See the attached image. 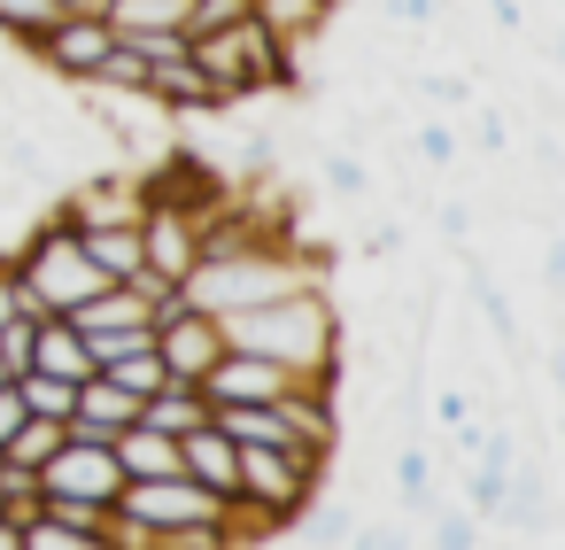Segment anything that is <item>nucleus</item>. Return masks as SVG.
<instances>
[{
    "instance_id": "4be33fe9",
    "label": "nucleus",
    "mask_w": 565,
    "mask_h": 550,
    "mask_svg": "<svg viewBox=\"0 0 565 550\" xmlns=\"http://www.w3.org/2000/svg\"><path fill=\"white\" fill-rule=\"evenodd\" d=\"M318 187L341 194V202H364V194H372V179H364V163H356L349 148H341V156H333V148L318 156Z\"/></svg>"
},
{
    "instance_id": "f257e3e1",
    "label": "nucleus",
    "mask_w": 565,
    "mask_h": 550,
    "mask_svg": "<svg viewBox=\"0 0 565 550\" xmlns=\"http://www.w3.org/2000/svg\"><path fill=\"white\" fill-rule=\"evenodd\" d=\"M225 542V496H210L194 473L125 480L109 504V550H217Z\"/></svg>"
},
{
    "instance_id": "a878e982",
    "label": "nucleus",
    "mask_w": 565,
    "mask_h": 550,
    "mask_svg": "<svg viewBox=\"0 0 565 550\" xmlns=\"http://www.w3.org/2000/svg\"><path fill=\"white\" fill-rule=\"evenodd\" d=\"M418 156H426V163H457V133H449V125H426V133H418Z\"/></svg>"
},
{
    "instance_id": "a211bd4d",
    "label": "nucleus",
    "mask_w": 565,
    "mask_h": 550,
    "mask_svg": "<svg viewBox=\"0 0 565 550\" xmlns=\"http://www.w3.org/2000/svg\"><path fill=\"white\" fill-rule=\"evenodd\" d=\"M63 434H71L63 419H40V411H24V426H17L9 442H0V465H24V473H40V465L63 449Z\"/></svg>"
},
{
    "instance_id": "5701e85b",
    "label": "nucleus",
    "mask_w": 565,
    "mask_h": 550,
    "mask_svg": "<svg viewBox=\"0 0 565 550\" xmlns=\"http://www.w3.org/2000/svg\"><path fill=\"white\" fill-rule=\"evenodd\" d=\"M426 519H434V542H441V550H472V542H480V519H472V504H434Z\"/></svg>"
},
{
    "instance_id": "423d86ee",
    "label": "nucleus",
    "mask_w": 565,
    "mask_h": 550,
    "mask_svg": "<svg viewBox=\"0 0 565 550\" xmlns=\"http://www.w3.org/2000/svg\"><path fill=\"white\" fill-rule=\"evenodd\" d=\"M117 488H125V465H117V449H109V442H94V434H63V449L40 465V496L117 504Z\"/></svg>"
},
{
    "instance_id": "2f4dec72",
    "label": "nucleus",
    "mask_w": 565,
    "mask_h": 550,
    "mask_svg": "<svg viewBox=\"0 0 565 550\" xmlns=\"http://www.w3.org/2000/svg\"><path fill=\"white\" fill-rule=\"evenodd\" d=\"M63 17H109V0H63Z\"/></svg>"
},
{
    "instance_id": "aec40b11",
    "label": "nucleus",
    "mask_w": 565,
    "mask_h": 550,
    "mask_svg": "<svg viewBox=\"0 0 565 550\" xmlns=\"http://www.w3.org/2000/svg\"><path fill=\"white\" fill-rule=\"evenodd\" d=\"M55 17H63V0H0V40L24 55L40 32H55Z\"/></svg>"
},
{
    "instance_id": "ddd939ff",
    "label": "nucleus",
    "mask_w": 565,
    "mask_h": 550,
    "mask_svg": "<svg viewBox=\"0 0 565 550\" xmlns=\"http://www.w3.org/2000/svg\"><path fill=\"white\" fill-rule=\"evenodd\" d=\"M248 17L295 55V47H318L326 24H333V0H248Z\"/></svg>"
},
{
    "instance_id": "6ab92c4d",
    "label": "nucleus",
    "mask_w": 565,
    "mask_h": 550,
    "mask_svg": "<svg viewBox=\"0 0 565 550\" xmlns=\"http://www.w3.org/2000/svg\"><path fill=\"white\" fill-rule=\"evenodd\" d=\"M395 496H403V511H411V519H426V511L441 504V496H434V457H426L418 442H403V449H395Z\"/></svg>"
},
{
    "instance_id": "1a4fd4ad",
    "label": "nucleus",
    "mask_w": 565,
    "mask_h": 550,
    "mask_svg": "<svg viewBox=\"0 0 565 550\" xmlns=\"http://www.w3.org/2000/svg\"><path fill=\"white\" fill-rule=\"evenodd\" d=\"M287 388H302V380H295L279 357H256V349H233V341H225V357L202 372L210 411H217V403H279Z\"/></svg>"
},
{
    "instance_id": "2eb2a0df",
    "label": "nucleus",
    "mask_w": 565,
    "mask_h": 550,
    "mask_svg": "<svg viewBox=\"0 0 565 550\" xmlns=\"http://www.w3.org/2000/svg\"><path fill=\"white\" fill-rule=\"evenodd\" d=\"M117 465H125V480H156V473H179V434H163V426H148V419H132L117 442Z\"/></svg>"
},
{
    "instance_id": "f3484780",
    "label": "nucleus",
    "mask_w": 565,
    "mask_h": 550,
    "mask_svg": "<svg viewBox=\"0 0 565 550\" xmlns=\"http://www.w3.org/2000/svg\"><path fill=\"white\" fill-rule=\"evenodd\" d=\"M194 0H109V32L117 40H148V32H186Z\"/></svg>"
},
{
    "instance_id": "9b49d317",
    "label": "nucleus",
    "mask_w": 565,
    "mask_h": 550,
    "mask_svg": "<svg viewBox=\"0 0 565 550\" xmlns=\"http://www.w3.org/2000/svg\"><path fill=\"white\" fill-rule=\"evenodd\" d=\"M179 473H194L210 496H225V504H233V488H241V442L210 419V426L179 434Z\"/></svg>"
},
{
    "instance_id": "0eeeda50",
    "label": "nucleus",
    "mask_w": 565,
    "mask_h": 550,
    "mask_svg": "<svg viewBox=\"0 0 565 550\" xmlns=\"http://www.w3.org/2000/svg\"><path fill=\"white\" fill-rule=\"evenodd\" d=\"M109 47H117L109 17H55V32H40V40L24 47V63L47 71L55 86H78V78H94V71L109 63Z\"/></svg>"
},
{
    "instance_id": "b1692460",
    "label": "nucleus",
    "mask_w": 565,
    "mask_h": 550,
    "mask_svg": "<svg viewBox=\"0 0 565 550\" xmlns=\"http://www.w3.org/2000/svg\"><path fill=\"white\" fill-rule=\"evenodd\" d=\"M241 17H248V0H194L186 32H217V24H241Z\"/></svg>"
},
{
    "instance_id": "dca6fc26",
    "label": "nucleus",
    "mask_w": 565,
    "mask_h": 550,
    "mask_svg": "<svg viewBox=\"0 0 565 550\" xmlns=\"http://www.w3.org/2000/svg\"><path fill=\"white\" fill-rule=\"evenodd\" d=\"M140 419L163 434H194V426H210V395L194 380H163L156 395H140Z\"/></svg>"
},
{
    "instance_id": "f03ea898",
    "label": "nucleus",
    "mask_w": 565,
    "mask_h": 550,
    "mask_svg": "<svg viewBox=\"0 0 565 550\" xmlns=\"http://www.w3.org/2000/svg\"><path fill=\"white\" fill-rule=\"evenodd\" d=\"M225 341L256 349V357H279L295 380H326L333 388V372H341V318H333L326 287H295V295L256 303V310H233Z\"/></svg>"
},
{
    "instance_id": "bb28decb",
    "label": "nucleus",
    "mask_w": 565,
    "mask_h": 550,
    "mask_svg": "<svg viewBox=\"0 0 565 550\" xmlns=\"http://www.w3.org/2000/svg\"><path fill=\"white\" fill-rule=\"evenodd\" d=\"M17 426H24V388H17V380H0V442H9Z\"/></svg>"
},
{
    "instance_id": "39448f33",
    "label": "nucleus",
    "mask_w": 565,
    "mask_h": 550,
    "mask_svg": "<svg viewBox=\"0 0 565 550\" xmlns=\"http://www.w3.org/2000/svg\"><path fill=\"white\" fill-rule=\"evenodd\" d=\"M156 357H163L171 380H194V388H202V372L225 357V318H210V310H194L186 295H171V303L156 310Z\"/></svg>"
},
{
    "instance_id": "7ed1b4c3",
    "label": "nucleus",
    "mask_w": 565,
    "mask_h": 550,
    "mask_svg": "<svg viewBox=\"0 0 565 550\" xmlns=\"http://www.w3.org/2000/svg\"><path fill=\"white\" fill-rule=\"evenodd\" d=\"M9 272H17V295H24V310L32 318H71L94 287H109V272L86 256V241H78V225L63 218V210H47L40 225H32V241L9 256Z\"/></svg>"
},
{
    "instance_id": "4468645a",
    "label": "nucleus",
    "mask_w": 565,
    "mask_h": 550,
    "mask_svg": "<svg viewBox=\"0 0 565 550\" xmlns=\"http://www.w3.org/2000/svg\"><path fill=\"white\" fill-rule=\"evenodd\" d=\"M78 241H86V256H94L109 279H132V272L148 264V248H140V218H102V225H78Z\"/></svg>"
},
{
    "instance_id": "393cba45",
    "label": "nucleus",
    "mask_w": 565,
    "mask_h": 550,
    "mask_svg": "<svg viewBox=\"0 0 565 550\" xmlns=\"http://www.w3.org/2000/svg\"><path fill=\"white\" fill-rule=\"evenodd\" d=\"M434 426H441L449 442L472 426V403H465V388H441V395H434Z\"/></svg>"
},
{
    "instance_id": "cd10ccee",
    "label": "nucleus",
    "mask_w": 565,
    "mask_h": 550,
    "mask_svg": "<svg viewBox=\"0 0 565 550\" xmlns=\"http://www.w3.org/2000/svg\"><path fill=\"white\" fill-rule=\"evenodd\" d=\"M441 241H449V248L472 241V210H465V202H441Z\"/></svg>"
},
{
    "instance_id": "7c9ffc66",
    "label": "nucleus",
    "mask_w": 565,
    "mask_h": 550,
    "mask_svg": "<svg viewBox=\"0 0 565 550\" xmlns=\"http://www.w3.org/2000/svg\"><path fill=\"white\" fill-rule=\"evenodd\" d=\"M24 310V295H17V272H9V256H0V326H9Z\"/></svg>"
},
{
    "instance_id": "9d476101",
    "label": "nucleus",
    "mask_w": 565,
    "mask_h": 550,
    "mask_svg": "<svg viewBox=\"0 0 565 550\" xmlns=\"http://www.w3.org/2000/svg\"><path fill=\"white\" fill-rule=\"evenodd\" d=\"M140 419V395L132 388H117L109 372H94V380H78V403H71V434H94V442H117L125 426Z\"/></svg>"
},
{
    "instance_id": "c85d7f7f",
    "label": "nucleus",
    "mask_w": 565,
    "mask_h": 550,
    "mask_svg": "<svg viewBox=\"0 0 565 550\" xmlns=\"http://www.w3.org/2000/svg\"><path fill=\"white\" fill-rule=\"evenodd\" d=\"M403 248H411L403 225H372V241H364V256H403Z\"/></svg>"
},
{
    "instance_id": "6e6552de",
    "label": "nucleus",
    "mask_w": 565,
    "mask_h": 550,
    "mask_svg": "<svg viewBox=\"0 0 565 550\" xmlns=\"http://www.w3.org/2000/svg\"><path fill=\"white\" fill-rule=\"evenodd\" d=\"M140 248H148V272L186 279V272L202 264V210L148 194V210H140Z\"/></svg>"
},
{
    "instance_id": "412c9836",
    "label": "nucleus",
    "mask_w": 565,
    "mask_h": 550,
    "mask_svg": "<svg viewBox=\"0 0 565 550\" xmlns=\"http://www.w3.org/2000/svg\"><path fill=\"white\" fill-rule=\"evenodd\" d=\"M17 388H24V411H40V419H71V403H78V380H55V372H24Z\"/></svg>"
},
{
    "instance_id": "20e7f679",
    "label": "nucleus",
    "mask_w": 565,
    "mask_h": 550,
    "mask_svg": "<svg viewBox=\"0 0 565 550\" xmlns=\"http://www.w3.org/2000/svg\"><path fill=\"white\" fill-rule=\"evenodd\" d=\"M186 47H194L202 78H210L225 102L295 94V63H287V47H279V40L256 24V17H241V24H217V32H186Z\"/></svg>"
},
{
    "instance_id": "f8f14e48",
    "label": "nucleus",
    "mask_w": 565,
    "mask_h": 550,
    "mask_svg": "<svg viewBox=\"0 0 565 550\" xmlns=\"http://www.w3.org/2000/svg\"><path fill=\"white\" fill-rule=\"evenodd\" d=\"M32 372H55V380H94V341L71 326V318H40L32 326Z\"/></svg>"
},
{
    "instance_id": "c756f323",
    "label": "nucleus",
    "mask_w": 565,
    "mask_h": 550,
    "mask_svg": "<svg viewBox=\"0 0 565 550\" xmlns=\"http://www.w3.org/2000/svg\"><path fill=\"white\" fill-rule=\"evenodd\" d=\"M542 279H550V295L565 303V233H550V256H542Z\"/></svg>"
}]
</instances>
